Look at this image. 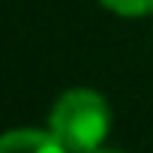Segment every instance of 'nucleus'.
Wrapping results in <instances>:
<instances>
[{
    "mask_svg": "<svg viewBox=\"0 0 153 153\" xmlns=\"http://www.w3.org/2000/svg\"><path fill=\"white\" fill-rule=\"evenodd\" d=\"M87 153H123V150H117V147H108V144H102V147H93V150H87Z\"/></svg>",
    "mask_w": 153,
    "mask_h": 153,
    "instance_id": "obj_4",
    "label": "nucleus"
},
{
    "mask_svg": "<svg viewBox=\"0 0 153 153\" xmlns=\"http://www.w3.org/2000/svg\"><path fill=\"white\" fill-rule=\"evenodd\" d=\"M111 126H114V114L108 99L84 84L66 87L54 99L45 123V129L69 153H87L93 147H102L111 135Z\"/></svg>",
    "mask_w": 153,
    "mask_h": 153,
    "instance_id": "obj_1",
    "label": "nucleus"
},
{
    "mask_svg": "<svg viewBox=\"0 0 153 153\" xmlns=\"http://www.w3.org/2000/svg\"><path fill=\"white\" fill-rule=\"evenodd\" d=\"M99 6L120 18H153V0H99Z\"/></svg>",
    "mask_w": 153,
    "mask_h": 153,
    "instance_id": "obj_3",
    "label": "nucleus"
},
{
    "mask_svg": "<svg viewBox=\"0 0 153 153\" xmlns=\"http://www.w3.org/2000/svg\"><path fill=\"white\" fill-rule=\"evenodd\" d=\"M0 153H69L48 129L15 126L0 132Z\"/></svg>",
    "mask_w": 153,
    "mask_h": 153,
    "instance_id": "obj_2",
    "label": "nucleus"
}]
</instances>
